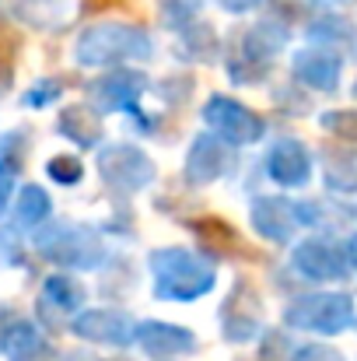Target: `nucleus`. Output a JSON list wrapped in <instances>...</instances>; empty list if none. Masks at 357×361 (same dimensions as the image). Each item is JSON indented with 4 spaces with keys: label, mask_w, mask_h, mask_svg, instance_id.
I'll list each match as a JSON object with an SVG mask.
<instances>
[{
    "label": "nucleus",
    "mask_w": 357,
    "mask_h": 361,
    "mask_svg": "<svg viewBox=\"0 0 357 361\" xmlns=\"http://www.w3.org/2000/svg\"><path fill=\"white\" fill-rule=\"evenodd\" d=\"M151 274H154V295L168 302H196L214 288V267L196 252L182 245L154 249L151 252Z\"/></svg>",
    "instance_id": "obj_1"
},
{
    "label": "nucleus",
    "mask_w": 357,
    "mask_h": 361,
    "mask_svg": "<svg viewBox=\"0 0 357 361\" xmlns=\"http://www.w3.org/2000/svg\"><path fill=\"white\" fill-rule=\"evenodd\" d=\"M154 53L151 35L130 21H95L81 32L74 60L81 67H113L123 60H147Z\"/></svg>",
    "instance_id": "obj_2"
},
{
    "label": "nucleus",
    "mask_w": 357,
    "mask_h": 361,
    "mask_svg": "<svg viewBox=\"0 0 357 361\" xmlns=\"http://www.w3.org/2000/svg\"><path fill=\"white\" fill-rule=\"evenodd\" d=\"M35 249L56 267L70 270H92L106 259V245L95 239V232L74 221H49L42 232H35Z\"/></svg>",
    "instance_id": "obj_3"
},
{
    "label": "nucleus",
    "mask_w": 357,
    "mask_h": 361,
    "mask_svg": "<svg viewBox=\"0 0 357 361\" xmlns=\"http://www.w3.org/2000/svg\"><path fill=\"white\" fill-rule=\"evenodd\" d=\"M284 323L294 330H312V334H340L354 323V302L347 295H312L298 298L287 312Z\"/></svg>",
    "instance_id": "obj_4"
},
{
    "label": "nucleus",
    "mask_w": 357,
    "mask_h": 361,
    "mask_svg": "<svg viewBox=\"0 0 357 361\" xmlns=\"http://www.w3.org/2000/svg\"><path fill=\"white\" fill-rule=\"evenodd\" d=\"M284 42H287V28H284L280 21L266 18V21L252 25V28L242 35V49H238L235 60H232V78H235V81H256L252 74H259V71L284 49Z\"/></svg>",
    "instance_id": "obj_5"
},
{
    "label": "nucleus",
    "mask_w": 357,
    "mask_h": 361,
    "mask_svg": "<svg viewBox=\"0 0 357 361\" xmlns=\"http://www.w3.org/2000/svg\"><path fill=\"white\" fill-rule=\"evenodd\" d=\"M99 169H102V179L116 193H137V190H144L154 179V161L144 151L130 147V144L106 147L102 158H99Z\"/></svg>",
    "instance_id": "obj_6"
},
{
    "label": "nucleus",
    "mask_w": 357,
    "mask_h": 361,
    "mask_svg": "<svg viewBox=\"0 0 357 361\" xmlns=\"http://www.w3.org/2000/svg\"><path fill=\"white\" fill-rule=\"evenodd\" d=\"M203 120L207 126H214L218 137H225L228 144H252L266 133V123L259 120L249 106H242L235 99H225V95H214L207 106H203Z\"/></svg>",
    "instance_id": "obj_7"
},
{
    "label": "nucleus",
    "mask_w": 357,
    "mask_h": 361,
    "mask_svg": "<svg viewBox=\"0 0 357 361\" xmlns=\"http://www.w3.org/2000/svg\"><path fill=\"white\" fill-rule=\"evenodd\" d=\"M294 267L312 281H337L351 274L354 256H351V245L344 249L337 242H305L294 249Z\"/></svg>",
    "instance_id": "obj_8"
},
{
    "label": "nucleus",
    "mask_w": 357,
    "mask_h": 361,
    "mask_svg": "<svg viewBox=\"0 0 357 361\" xmlns=\"http://www.w3.org/2000/svg\"><path fill=\"white\" fill-rule=\"evenodd\" d=\"M228 169H232V144L218 133H200L189 147L186 179L196 186H207V183H218Z\"/></svg>",
    "instance_id": "obj_9"
},
{
    "label": "nucleus",
    "mask_w": 357,
    "mask_h": 361,
    "mask_svg": "<svg viewBox=\"0 0 357 361\" xmlns=\"http://www.w3.org/2000/svg\"><path fill=\"white\" fill-rule=\"evenodd\" d=\"M147 358L168 361V358H182L189 351H196V337L175 323H158V319H147V323H137V337H133Z\"/></svg>",
    "instance_id": "obj_10"
},
{
    "label": "nucleus",
    "mask_w": 357,
    "mask_h": 361,
    "mask_svg": "<svg viewBox=\"0 0 357 361\" xmlns=\"http://www.w3.org/2000/svg\"><path fill=\"white\" fill-rule=\"evenodd\" d=\"M74 334L95 344H113V348H126L137 337V323L123 312L113 309H88L74 319Z\"/></svg>",
    "instance_id": "obj_11"
},
{
    "label": "nucleus",
    "mask_w": 357,
    "mask_h": 361,
    "mask_svg": "<svg viewBox=\"0 0 357 361\" xmlns=\"http://www.w3.org/2000/svg\"><path fill=\"white\" fill-rule=\"evenodd\" d=\"M140 92H144V74H137V71H113V74L99 78V81L88 88V99H92L95 109L130 113V109H137Z\"/></svg>",
    "instance_id": "obj_12"
},
{
    "label": "nucleus",
    "mask_w": 357,
    "mask_h": 361,
    "mask_svg": "<svg viewBox=\"0 0 357 361\" xmlns=\"http://www.w3.org/2000/svg\"><path fill=\"white\" fill-rule=\"evenodd\" d=\"M81 14V0H14V18L39 32H60Z\"/></svg>",
    "instance_id": "obj_13"
},
{
    "label": "nucleus",
    "mask_w": 357,
    "mask_h": 361,
    "mask_svg": "<svg viewBox=\"0 0 357 361\" xmlns=\"http://www.w3.org/2000/svg\"><path fill=\"white\" fill-rule=\"evenodd\" d=\"M298 207L280 200V197H259L252 204V228L270 242H287L294 235V225H298Z\"/></svg>",
    "instance_id": "obj_14"
},
{
    "label": "nucleus",
    "mask_w": 357,
    "mask_h": 361,
    "mask_svg": "<svg viewBox=\"0 0 357 361\" xmlns=\"http://www.w3.org/2000/svg\"><path fill=\"white\" fill-rule=\"evenodd\" d=\"M294 78L308 88H319V92H333L337 81H340V56L326 46H312V49H301L294 56Z\"/></svg>",
    "instance_id": "obj_15"
},
{
    "label": "nucleus",
    "mask_w": 357,
    "mask_h": 361,
    "mask_svg": "<svg viewBox=\"0 0 357 361\" xmlns=\"http://www.w3.org/2000/svg\"><path fill=\"white\" fill-rule=\"evenodd\" d=\"M266 169H270V179L280 183V186H305L308 176H312V161H308V151L298 144V140H280L270 158H266Z\"/></svg>",
    "instance_id": "obj_16"
},
{
    "label": "nucleus",
    "mask_w": 357,
    "mask_h": 361,
    "mask_svg": "<svg viewBox=\"0 0 357 361\" xmlns=\"http://www.w3.org/2000/svg\"><path fill=\"white\" fill-rule=\"evenodd\" d=\"M84 305V284L70 274H53L46 284H42V295H39V309L46 316H67V312H77Z\"/></svg>",
    "instance_id": "obj_17"
},
{
    "label": "nucleus",
    "mask_w": 357,
    "mask_h": 361,
    "mask_svg": "<svg viewBox=\"0 0 357 361\" xmlns=\"http://www.w3.org/2000/svg\"><path fill=\"white\" fill-rule=\"evenodd\" d=\"M60 133L67 137V140H74L77 147H95L99 140H102V116H99V109L88 102H81V106H67L63 113H60Z\"/></svg>",
    "instance_id": "obj_18"
},
{
    "label": "nucleus",
    "mask_w": 357,
    "mask_h": 361,
    "mask_svg": "<svg viewBox=\"0 0 357 361\" xmlns=\"http://www.w3.org/2000/svg\"><path fill=\"white\" fill-rule=\"evenodd\" d=\"M256 330H259V309L256 305L252 309H242L238 305V291H235L225 302V309H221V334L228 341H249Z\"/></svg>",
    "instance_id": "obj_19"
},
{
    "label": "nucleus",
    "mask_w": 357,
    "mask_h": 361,
    "mask_svg": "<svg viewBox=\"0 0 357 361\" xmlns=\"http://www.w3.org/2000/svg\"><path fill=\"white\" fill-rule=\"evenodd\" d=\"M49 214H53V200H49V193H46V190H39V186H25V190H21V197H18V207H14L18 225L35 228V225H42Z\"/></svg>",
    "instance_id": "obj_20"
},
{
    "label": "nucleus",
    "mask_w": 357,
    "mask_h": 361,
    "mask_svg": "<svg viewBox=\"0 0 357 361\" xmlns=\"http://www.w3.org/2000/svg\"><path fill=\"white\" fill-rule=\"evenodd\" d=\"M39 348H42V334H39L32 323H11V326L4 330V337H0V351L11 355V361L25 358V355H32V351H39Z\"/></svg>",
    "instance_id": "obj_21"
},
{
    "label": "nucleus",
    "mask_w": 357,
    "mask_h": 361,
    "mask_svg": "<svg viewBox=\"0 0 357 361\" xmlns=\"http://www.w3.org/2000/svg\"><path fill=\"white\" fill-rule=\"evenodd\" d=\"M25 154H28V137H25L21 130L4 133V137H0V176H11V179H14V172L21 169Z\"/></svg>",
    "instance_id": "obj_22"
},
{
    "label": "nucleus",
    "mask_w": 357,
    "mask_h": 361,
    "mask_svg": "<svg viewBox=\"0 0 357 361\" xmlns=\"http://www.w3.org/2000/svg\"><path fill=\"white\" fill-rule=\"evenodd\" d=\"M308 35L312 39H319L326 49H333V46H347V42H354L357 46V32L347 25V21H340V18H322V21H315L312 28H308Z\"/></svg>",
    "instance_id": "obj_23"
},
{
    "label": "nucleus",
    "mask_w": 357,
    "mask_h": 361,
    "mask_svg": "<svg viewBox=\"0 0 357 361\" xmlns=\"http://www.w3.org/2000/svg\"><path fill=\"white\" fill-rule=\"evenodd\" d=\"M200 4H203V0H161V18H165V25H172V28H186V25L196 21Z\"/></svg>",
    "instance_id": "obj_24"
},
{
    "label": "nucleus",
    "mask_w": 357,
    "mask_h": 361,
    "mask_svg": "<svg viewBox=\"0 0 357 361\" xmlns=\"http://www.w3.org/2000/svg\"><path fill=\"white\" fill-rule=\"evenodd\" d=\"M46 172L60 183V186H74V183H81V176H84V165L77 161V158H67V154H60V158H53L49 165H46Z\"/></svg>",
    "instance_id": "obj_25"
},
{
    "label": "nucleus",
    "mask_w": 357,
    "mask_h": 361,
    "mask_svg": "<svg viewBox=\"0 0 357 361\" xmlns=\"http://www.w3.org/2000/svg\"><path fill=\"white\" fill-rule=\"evenodd\" d=\"M322 126H326V130H333L337 137L357 140V109H344V113H326V116H322Z\"/></svg>",
    "instance_id": "obj_26"
},
{
    "label": "nucleus",
    "mask_w": 357,
    "mask_h": 361,
    "mask_svg": "<svg viewBox=\"0 0 357 361\" xmlns=\"http://www.w3.org/2000/svg\"><path fill=\"white\" fill-rule=\"evenodd\" d=\"M56 95H60V85H56V81H39L35 88H28V92H25V106L42 109V106L56 102Z\"/></svg>",
    "instance_id": "obj_27"
},
{
    "label": "nucleus",
    "mask_w": 357,
    "mask_h": 361,
    "mask_svg": "<svg viewBox=\"0 0 357 361\" xmlns=\"http://www.w3.org/2000/svg\"><path fill=\"white\" fill-rule=\"evenodd\" d=\"M294 361H344V358L337 351H330V348H305V351H298Z\"/></svg>",
    "instance_id": "obj_28"
},
{
    "label": "nucleus",
    "mask_w": 357,
    "mask_h": 361,
    "mask_svg": "<svg viewBox=\"0 0 357 361\" xmlns=\"http://www.w3.org/2000/svg\"><path fill=\"white\" fill-rule=\"evenodd\" d=\"M218 4H221L228 14H249V11H252V7H259L263 0H218Z\"/></svg>",
    "instance_id": "obj_29"
},
{
    "label": "nucleus",
    "mask_w": 357,
    "mask_h": 361,
    "mask_svg": "<svg viewBox=\"0 0 357 361\" xmlns=\"http://www.w3.org/2000/svg\"><path fill=\"white\" fill-rule=\"evenodd\" d=\"M7 200H11V176H0V211L7 207Z\"/></svg>",
    "instance_id": "obj_30"
},
{
    "label": "nucleus",
    "mask_w": 357,
    "mask_h": 361,
    "mask_svg": "<svg viewBox=\"0 0 357 361\" xmlns=\"http://www.w3.org/2000/svg\"><path fill=\"white\" fill-rule=\"evenodd\" d=\"M315 7H326V11H337V7H347V4H354V0H312Z\"/></svg>",
    "instance_id": "obj_31"
},
{
    "label": "nucleus",
    "mask_w": 357,
    "mask_h": 361,
    "mask_svg": "<svg viewBox=\"0 0 357 361\" xmlns=\"http://www.w3.org/2000/svg\"><path fill=\"white\" fill-rule=\"evenodd\" d=\"M351 256H354V263H357V239H354V245H351Z\"/></svg>",
    "instance_id": "obj_32"
},
{
    "label": "nucleus",
    "mask_w": 357,
    "mask_h": 361,
    "mask_svg": "<svg viewBox=\"0 0 357 361\" xmlns=\"http://www.w3.org/2000/svg\"><path fill=\"white\" fill-rule=\"evenodd\" d=\"M354 95H357V85H354Z\"/></svg>",
    "instance_id": "obj_33"
}]
</instances>
